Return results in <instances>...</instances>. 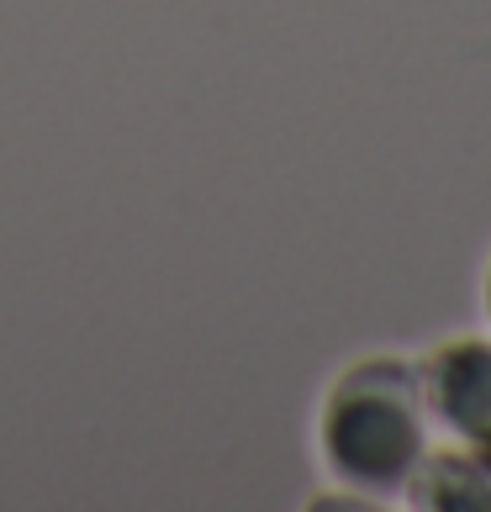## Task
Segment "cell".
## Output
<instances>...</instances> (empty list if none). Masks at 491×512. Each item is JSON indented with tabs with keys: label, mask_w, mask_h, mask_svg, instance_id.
Segmentation results:
<instances>
[{
	"label": "cell",
	"mask_w": 491,
	"mask_h": 512,
	"mask_svg": "<svg viewBox=\"0 0 491 512\" xmlns=\"http://www.w3.org/2000/svg\"><path fill=\"white\" fill-rule=\"evenodd\" d=\"M486 317H491V264H486Z\"/></svg>",
	"instance_id": "277c9868"
},
{
	"label": "cell",
	"mask_w": 491,
	"mask_h": 512,
	"mask_svg": "<svg viewBox=\"0 0 491 512\" xmlns=\"http://www.w3.org/2000/svg\"><path fill=\"white\" fill-rule=\"evenodd\" d=\"M423 407L460 449H470L491 476V344L449 338L418 365Z\"/></svg>",
	"instance_id": "7a4b0ae2"
},
{
	"label": "cell",
	"mask_w": 491,
	"mask_h": 512,
	"mask_svg": "<svg viewBox=\"0 0 491 512\" xmlns=\"http://www.w3.org/2000/svg\"><path fill=\"white\" fill-rule=\"evenodd\" d=\"M407 502L428 512H491V476L470 449H428L407 481Z\"/></svg>",
	"instance_id": "3957f363"
},
{
	"label": "cell",
	"mask_w": 491,
	"mask_h": 512,
	"mask_svg": "<svg viewBox=\"0 0 491 512\" xmlns=\"http://www.w3.org/2000/svg\"><path fill=\"white\" fill-rule=\"evenodd\" d=\"M317 439H323V465L338 486L375 502L407 491L412 470L433 449L418 370L396 354L360 359L328 391Z\"/></svg>",
	"instance_id": "6da1fadb"
}]
</instances>
